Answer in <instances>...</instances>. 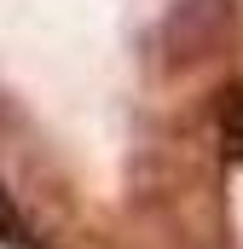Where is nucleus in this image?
I'll return each mask as SVG.
<instances>
[{"instance_id":"4","label":"nucleus","mask_w":243,"mask_h":249,"mask_svg":"<svg viewBox=\"0 0 243 249\" xmlns=\"http://www.w3.org/2000/svg\"><path fill=\"white\" fill-rule=\"evenodd\" d=\"M0 105H6V99H0Z\"/></svg>"},{"instance_id":"1","label":"nucleus","mask_w":243,"mask_h":249,"mask_svg":"<svg viewBox=\"0 0 243 249\" xmlns=\"http://www.w3.org/2000/svg\"><path fill=\"white\" fill-rule=\"evenodd\" d=\"M151 47H156V64L168 75L232 53L238 47V0H174L156 18Z\"/></svg>"},{"instance_id":"3","label":"nucleus","mask_w":243,"mask_h":249,"mask_svg":"<svg viewBox=\"0 0 243 249\" xmlns=\"http://www.w3.org/2000/svg\"><path fill=\"white\" fill-rule=\"evenodd\" d=\"M0 244H6V249H41V244H35V226H29L23 209L6 197V186H0Z\"/></svg>"},{"instance_id":"2","label":"nucleus","mask_w":243,"mask_h":249,"mask_svg":"<svg viewBox=\"0 0 243 249\" xmlns=\"http://www.w3.org/2000/svg\"><path fill=\"white\" fill-rule=\"evenodd\" d=\"M214 127H220L226 157L243 162V87H226V93H220V105H214Z\"/></svg>"}]
</instances>
